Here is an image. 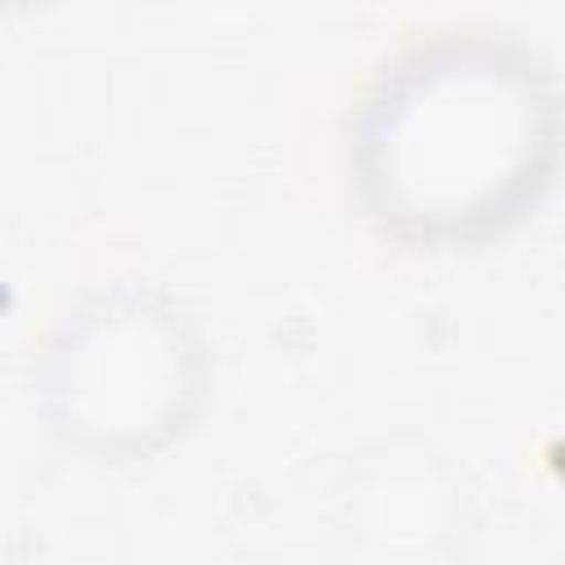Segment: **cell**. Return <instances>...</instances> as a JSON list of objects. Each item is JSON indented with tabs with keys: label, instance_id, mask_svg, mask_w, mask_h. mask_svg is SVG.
Wrapping results in <instances>:
<instances>
[{
	"label": "cell",
	"instance_id": "cell-1",
	"mask_svg": "<svg viewBox=\"0 0 565 565\" xmlns=\"http://www.w3.org/2000/svg\"><path fill=\"white\" fill-rule=\"evenodd\" d=\"M433 75H415L393 102V146L428 141L424 159L441 168L428 190V203L446 207L441 216H472L490 199L499 203V185L486 177L494 163L508 181L525 163V141H490V128L534 124V97L525 75L503 71L499 62H441Z\"/></svg>",
	"mask_w": 565,
	"mask_h": 565
}]
</instances>
